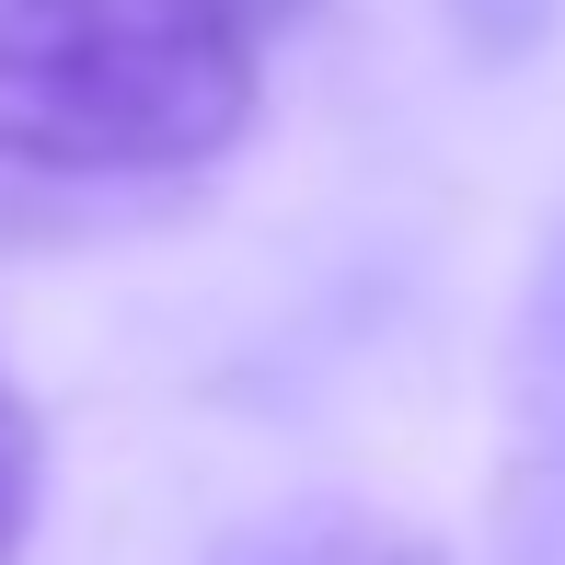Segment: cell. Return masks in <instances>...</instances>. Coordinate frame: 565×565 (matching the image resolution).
Segmentation results:
<instances>
[{"mask_svg": "<svg viewBox=\"0 0 565 565\" xmlns=\"http://www.w3.org/2000/svg\"><path fill=\"white\" fill-rule=\"evenodd\" d=\"M554 12H565V0H450V35L473 46L484 70H520L531 46L554 35Z\"/></svg>", "mask_w": 565, "mask_h": 565, "instance_id": "5", "label": "cell"}, {"mask_svg": "<svg viewBox=\"0 0 565 565\" xmlns=\"http://www.w3.org/2000/svg\"><path fill=\"white\" fill-rule=\"evenodd\" d=\"M209 565H439V543L381 520V508L312 497V508H277V520H243Z\"/></svg>", "mask_w": 565, "mask_h": 565, "instance_id": "3", "label": "cell"}, {"mask_svg": "<svg viewBox=\"0 0 565 565\" xmlns=\"http://www.w3.org/2000/svg\"><path fill=\"white\" fill-rule=\"evenodd\" d=\"M266 105V0H0L12 173H196Z\"/></svg>", "mask_w": 565, "mask_h": 565, "instance_id": "1", "label": "cell"}, {"mask_svg": "<svg viewBox=\"0 0 565 565\" xmlns=\"http://www.w3.org/2000/svg\"><path fill=\"white\" fill-rule=\"evenodd\" d=\"M497 554L565 565V209L531 243L508 323V416H497Z\"/></svg>", "mask_w": 565, "mask_h": 565, "instance_id": "2", "label": "cell"}, {"mask_svg": "<svg viewBox=\"0 0 565 565\" xmlns=\"http://www.w3.org/2000/svg\"><path fill=\"white\" fill-rule=\"evenodd\" d=\"M35 497H46V427H35V404H23V381L0 370V565L35 531Z\"/></svg>", "mask_w": 565, "mask_h": 565, "instance_id": "4", "label": "cell"}]
</instances>
